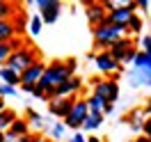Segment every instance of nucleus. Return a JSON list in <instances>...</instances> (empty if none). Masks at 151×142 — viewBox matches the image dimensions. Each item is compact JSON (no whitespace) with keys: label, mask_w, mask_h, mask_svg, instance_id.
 <instances>
[{"label":"nucleus","mask_w":151,"mask_h":142,"mask_svg":"<svg viewBox=\"0 0 151 142\" xmlns=\"http://www.w3.org/2000/svg\"><path fill=\"white\" fill-rule=\"evenodd\" d=\"M66 142H87V135H85V133H80V131H76Z\"/></svg>","instance_id":"31"},{"label":"nucleus","mask_w":151,"mask_h":142,"mask_svg":"<svg viewBox=\"0 0 151 142\" xmlns=\"http://www.w3.org/2000/svg\"><path fill=\"white\" fill-rule=\"evenodd\" d=\"M83 5H85V19H87V23H89L92 30L108 19V12H105V7L101 5V0H87Z\"/></svg>","instance_id":"12"},{"label":"nucleus","mask_w":151,"mask_h":142,"mask_svg":"<svg viewBox=\"0 0 151 142\" xmlns=\"http://www.w3.org/2000/svg\"><path fill=\"white\" fill-rule=\"evenodd\" d=\"M2 142H12V140H2Z\"/></svg>","instance_id":"40"},{"label":"nucleus","mask_w":151,"mask_h":142,"mask_svg":"<svg viewBox=\"0 0 151 142\" xmlns=\"http://www.w3.org/2000/svg\"><path fill=\"white\" fill-rule=\"evenodd\" d=\"M94 64H96V69L101 71V76H105V78L122 76V74H124V66L119 64L108 50H99V53H94Z\"/></svg>","instance_id":"9"},{"label":"nucleus","mask_w":151,"mask_h":142,"mask_svg":"<svg viewBox=\"0 0 151 142\" xmlns=\"http://www.w3.org/2000/svg\"><path fill=\"white\" fill-rule=\"evenodd\" d=\"M128 83L133 87H151V55L142 50L135 55V62L128 71Z\"/></svg>","instance_id":"3"},{"label":"nucleus","mask_w":151,"mask_h":142,"mask_svg":"<svg viewBox=\"0 0 151 142\" xmlns=\"http://www.w3.org/2000/svg\"><path fill=\"white\" fill-rule=\"evenodd\" d=\"M21 7L14 5V2H7V0H0V21H14L21 14Z\"/></svg>","instance_id":"17"},{"label":"nucleus","mask_w":151,"mask_h":142,"mask_svg":"<svg viewBox=\"0 0 151 142\" xmlns=\"http://www.w3.org/2000/svg\"><path fill=\"white\" fill-rule=\"evenodd\" d=\"M44 71H46V62H41V60L35 62L30 69H25V71L21 74V85H19V89H21V92H25V94H32V92H35V87L39 85L41 76H44Z\"/></svg>","instance_id":"8"},{"label":"nucleus","mask_w":151,"mask_h":142,"mask_svg":"<svg viewBox=\"0 0 151 142\" xmlns=\"http://www.w3.org/2000/svg\"><path fill=\"white\" fill-rule=\"evenodd\" d=\"M9 55H12V46H9V41H0V69L7 64Z\"/></svg>","instance_id":"27"},{"label":"nucleus","mask_w":151,"mask_h":142,"mask_svg":"<svg viewBox=\"0 0 151 142\" xmlns=\"http://www.w3.org/2000/svg\"><path fill=\"white\" fill-rule=\"evenodd\" d=\"M110 55L119 62L122 66H126V64H133L135 62V55L140 53V48H137V39H133V37H122L119 41H114L112 44V48L108 50Z\"/></svg>","instance_id":"6"},{"label":"nucleus","mask_w":151,"mask_h":142,"mask_svg":"<svg viewBox=\"0 0 151 142\" xmlns=\"http://www.w3.org/2000/svg\"><path fill=\"white\" fill-rule=\"evenodd\" d=\"M16 87H9V85H2L0 83V99H5V96H16Z\"/></svg>","instance_id":"29"},{"label":"nucleus","mask_w":151,"mask_h":142,"mask_svg":"<svg viewBox=\"0 0 151 142\" xmlns=\"http://www.w3.org/2000/svg\"><path fill=\"white\" fill-rule=\"evenodd\" d=\"M41 57H39V50L35 46H30V44H25L23 48H19V50H14L9 55V60H7V69H12L14 74H23L25 69H30V66L35 64V62H39Z\"/></svg>","instance_id":"4"},{"label":"nucleus","mask_w":151,"mask_h":142,"mask_svg":"<svg viewBox=\"0 0 151 142\" xmlns=\"http://www.w3.org/2000/svg\"><path fill=\"white\" fill-rule=\"evenodd\" d=\"M41 28H44V21H41V16H39V14H35V16H30V19H28V35L39 37Z\"/></svg>","instance_id":"25"},{"label":"nucleus","mask_w":151,"mask_h":142,"mask_svg":"<svg viewBox=\"0 0 151 142\" xmlns=\"http://www.w3.org/2000/svg\"><path fill=\"white\" fill-rule=\"evenodd\" d=\"M12 23H14V30H16V37H23V32H28V19H25L23 12H21Z\"/></svg>","instance_id":"26"},{"label":"nucleus","mask_w":151,"mask_h":142,"mask_svg":"<svg viewBox=\"0 0 151 142\" xmlns=\"http://www.w3.org/2000/svg\"><path fill=\"white\" fill-rule=\"evenodd\" d=\"M76 99H78V96H55V99H50V101H48V115H50V117H57V119L62 122L66 115L71 112Z\"/></svg>","instance_id":"11"},{"label":"nucleus","mask_w":151,"mask_h":142,"mask_svg":"<svg viewBox=\"0 0 151 142\" xmlns=\"http://www.w3.org/2000/svg\"><path fill=\"white\" fill-rule=\"evenodd\" d=\"M44 138H46L44 133H32V135H30V140H28V142H44Z\"/></svg>","instance_id":"32"},{"label":"nucleus","mask_w":151,"mask_h":142,"mask_svg":"<svg viewBox=\"0 0 151 142\" xmlns=\"http://www.w3.org/2000/svg\"><path fill=\"white\" fill-rule=\"evenodd\" d=\"M19 119V115H16V110H12V108H5L2 112H0V131L5 133L7 128H9L12 124Z\"/></svg>","instance_id":"21"},{"label":"nucleus","mask_w":151,"mask_h":142,"mask_svg":"<svg viewBox=\"0 0 151 142\" xmlns=\"http://www.w3.org/2000/svg\"><path fill=\"white\" fill-rule=\"evenodd\" d=\"M87 115H89V108H87L85 96H78V99H76V103H73V108H71V112L62 119V124H64V128L80 131V128H83V124H85V119H87Z\"/></svg>","instance_id":"7"},{"label":"nucleus","mask_w":151,"mask_h":142,"mask_svg":"<svg viewBox=\"0 0 151 142\" xmlns=\"http://www.w3.org/2000/svg\"><path fill=\"white\" fill-rule=\"evenodd\" d=\"M144 112H147V115H151V99L147 101V105H144Z\"/></svg>","instance_id":"36"},{"label":"nucleus","mask_w":151,"mask_h":142,"mask_svg":"<svg viewBox=\"0 0 151 142\" xmlns=\"http://www.w3.org/2000/svg\"><path fill=\"white\" fill-rule=\"evenodd\" d=\"M137 48H140L142 53L151 55V35H144V37L137 39Z\"/></svg>","instance_id":"28"},{"label":"nucleus","mask_w":151,"mask_h":142,"mask_svg":"<svg viewBox=\"0 0 151 142\" xmlns=\"http://www.w3.org/2000/svg\"><path fill=\"white\" fill-rule=\"evenodd\" d=\"M60 12H62V2L60 0H48V5L39 12V16L44 21V25H53L60 19Z\"/></svg>","instance_id":"15"},{"label":"nucleus","mask_w":151,"mask_h":142,"mask_svg":"<svg viewBox=\"0 0 151 142\" xmlns=\"http://www.w3.org/2000/svg\"><path fill=\"white\" fill-rule=\"evenodd\" d=\"M5 108H7V105H5V99H0V112H2Z\"/></svg>","instance_id":"37"},{"label":"nucleus","mask_w":151,"mask_h":142,"mask_svg":"<svg viewBox=\"0 0 151 142\" xmlns=\"http://www.w3.org/2000/svg\"><path fill=\"white\" fill-rule=\"evenodd\" d=\"M2 140H5V133H2V131H0V142H2Z\"/></svg>","instance_id":"38"},{"label":"nucleus","mask_w":151,"mask_h":142,"mask_svg":"<svg viewBox=\"0 0 151 142\" xmlns=\"http://www.w3.org/2000/svg\"><path fill=\"white\" fill-rule=\"evenodd\" d=\"M117 78H119V76H112V78L96 76V78H92V80H89V83L94 85L92 94L99 96L103 103L114 105V103H117V99H119V80H117Z\"/></svg>","instance_id":"5"},{"label":"nucleus","mask_w":151,"mask_h":142,"mask_svg":"<svg viewBox=\"0 0 151 142\" xmlns=\"http://www.w3.org/2000/svg\"><path fill=\"white\" fill-rule=\"evenodd\" d=\"M135 2H137V9H149V2H147V0H135Z\"/></svg>","instance_id":"33"},{"label":"nucleus","mask_w":151,"mask_h":142,"mask_svg":"<svg viewBox=\"0 0 151 142\" xmlns=\"http://www.w3.org/2000/svg\"><path fill=\"white\" fill-rule=\"evenodd\" d=\"M30 126H28V122H25V119H23V117H19V119H16V122L12 124L9 128H7V131H5V140H19V138H25V135H30Z\"/></svg>","instance_id":"16"},{"label":"nucleus","mask_w":151,"mask_h":142,"mask_svg":"<svg viewBox=\"0 0 151 142\" xmlns=\"http://www.w3.org/2000/svg\"><path fill=\"white\" fill-rule=\"evenodd\" d=\"M64 131H66V128H64V124H62V122H53L50 126H48V135H46V138H50L53 142H60L62 138H64Z\"/></svg>","instance_id":"24"},{"label":"nucleus","mask_w":151,"mask_h":142,"mask_svg":"<svg viewBox=\"0 0 151 142\" xmlns=\"http://www.w3.org/2000/svg\"><path fill=\"white\" fill-rule=\"evenodd\" d=\"M101 124H103V115H101V112H89V115H87V119H85V124H83V128H80V131H87V133H92V131H96V128H101Z\"/></svg>","instance_id":"20"},{"label":"nucleus","mask_w":151,"mask_h":142,"mask_svg":"<svg viewBox=\"0 0 151 142\" xmlns=\"http://www.w3.org/2000/svg\"><path fill=\"white\" fill-rule=\"evenodd\" d=\"M85 101H87V108H89V112H101L105 117V105L108 103H103L99 96H94V94H89V96H85Z\"/></svg>","instance_id":"22"},{"label":"nucleus","mask_w":151,"mask_h":142,"mask_svg":"<svg viewBox=\"0 0 151 142\" xmlns=\"http://www.w3.org/2000/svg\"><path fill=\"white\" fill-rule=\"evenodd\" d=\"M144 119H147V112H144V108H133V110L126 115V117H122V122H124V124H128V126H131V131H133V133H137V135L142 133Z\"/></svg>","instance_id":"14"},{"label":"nucleus","mask_w":151,"mask_h":142,"mask_svg":"<svg viewBox=\"0 0 151 142\" xmlns=\"http://www.w3.org/2000/svg\"><path fill=\"white\" fill-rule=\"evenodd\" d=\"M25 122H28V126H30V131L35 128V133H39L46 124H44V119H41V115L35 110V108H25V117H23Z\"/></svg>","instance_id":"18"},{"label":"nucleus","mask_w":151,"mask_h":142,"mask_svg":"<svg viewBox=\"0 0 151 142\" xmlns=\"http://www.w3.org/2000/svg\"><path fill=\"white\" fill-rule=\"evenodd\" d=\"M135 12H137V2L135 0H128L124 7H119V9H114L108 14V21L112 23V25H117V28H128V23H131V19L135 16Z\"/></svg>","instance_id":"10"},{"label":"nucleus","mask_w":151,"mask_h":142,"mask_svg":"<svg viewBox=\"0 0 151 142\" xmlns=\"http://www.w3.org/2000/svg\"><path fill=\"white\" fill-rule=\"evenodd\" d=\"M0 83H2V85H9V87H16V89H19L21 76H19V74H14V71H12V69H7V66H2V69H0Z\"/></svg>","instance_id":"19"},{"label":"nucleus","mask_w":151,"mask_h":142,"mask_svg":"<svg viewBox=\"0 0 151 142\" xmlns=\"http://www.w3.org/2000/svg\"><path fill=\"white\" fill-rule=\"evenodd\" d=\"M76 71H78L76 57L48 62L46 71H44V76H41V80H39V85H37L39 89H41V94H44V101H50V99H53V92H55L62 83H66L69 78H73Z\"/></svg>","instance_id":"1"},{"label":"nucleus","mask_w":151,"mask_h":142,"mask_svg":"<svg viewBox=\"0 0 151 142\" xmlns=\"http://www.w3.org/2000/svg\"><path fill=\"white\" fill-rule=\"evenodd\" d=\"M92 35H94V46H96V53H99V50H110L114 41H119L122 37H126V35H128V30L117 28V25H112L110 21L105 19L101 25H96V28L92 30Z\"/></svg>","instance_id":"2"},{"label":"nucleus","mask_w":151,"mask_h":142,"mask_svg":"<svg viewBox=\"0 0 151 142\" xmlns=\"http://www.w3.org/2000/svg\"><path fill=\"white\" fill-rule=\"evenodd\" d=\"M128 37H140L142 35V30H144V21H142V16H137V14H135V16H133L131 19V23H128Z\"/></svg>","instance_id":"23"},{"label":"nucleus","mask_w":151,"mask_h":142,"mask_svg":"<svg viewBox=\"0 0 151 142\" xmlns=\"http://www.w3.org/2000/svg\"><path fill=\"white\" fill-rule=\"evenodd\" d=\"M133 142H151V140L147 138V135H142V133H140V135H135V140H133Z\"/></svg>","instance_id":"34"},{"label":"nucleus","mask_w":151,"mask_h":142,"mask_svg":"<svg viewBox=\"0 0 151 142\" xmlns=\"http://www.w3.org/2000/svg\"><path fill=\"white\" fill-rule=\"evenodd\" d=\"M87 142H103V140H101L99 135H89V138H87Z\"/></svg>","instance_id":"35"},{"label":"nucleus","mask_w":151,"mask_h":142,"mask_svg":"<svg viewBox=\"0 0 151 142\" xmlns=\"http://www.w3.org/2000/svg\"><path fill=\"white\" fill-rule=\"evenodd\" d=\"M142 135H147L151 140V115H147V119H144V126H142Z\"/></svg>","instance_id":"30"},{"label":"nucleus","mask_w":151,"mask_h":142,"mask_svg":"<svg viewBox=\"0 0 151 142\" xmlns=\"http://www.w3.org/2000/svg\"><path fill=\"white\" fill-rule=\"evenodd\" d=\"M83 87H85V80L80 76H73V78H69L66 83H62V85L53 92V99H55V96H78L83 92Z\"/></svg>","instance_id":"13"},{"label":"nucleus","mask_w":151,"mask_h":142,"mask_svg":"<svg viewBox=\"0 0 151 142\" xmlns=\"http://www.w3.org/2000/svg\"><path fill=\"white\" fill-rule=\"evenodd\" d=\"M44 142H53V140H50V138H44Z\"/></svg>","instance_id":"39"}]
</instances>
